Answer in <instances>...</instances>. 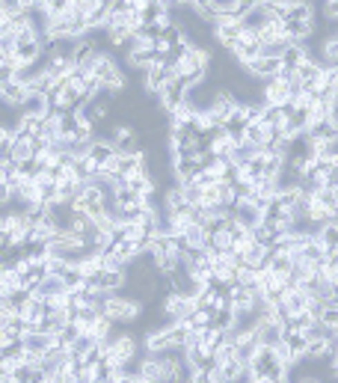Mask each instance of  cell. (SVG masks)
Returning a JSON list of instances; mask_svg holds the SVG:
<instances>
[{"instance_id": "obj_16", "label": "cell", "mask_w": 338, "mask_h": 383, "mask_svg": "<svg viewBox=\"0 0 338 383\" xmlns=\"http://www.w3.org/2000/svg\"><path fill=\"white\" fill-rule=\"evenodd\" d=\"M21 113H27V116H45L48 113V95L27 92V101L21 107Z\"/></svg>"}, {"instance_id": "obj_4", "label": "cell", "mask_w": 338, "mask_h": 383, "mask_svg": "<svg viewBox=\"0 0 338 383\" xmlns=\"http://www.w3.org/2000/svg\"><path fill=\"white\" fill-rule=\"evenodd\" d=\"M211 36L226 48V51H232V48L241 42V36H243V21H241V18H232V15L217 18V21L211 24Z\"/></svg>"}, {"instance_id": "obj_2", "label": "cell", "mask_w": 338, "mask_h": 383, "mask_svg": "<svg viewBox=\"0 0 338 383\" xmlns=\"http://www.w3.org/2000/svg\"><path fill=\"white\" fill-rule=\"evenodd\" d=\"M101 312L113 324H119V327H131V324H137V321L143 318V303L119 291V294H107Z\"/></svg>"}, {"instance_id": "obj_5", "label": "cell", "mask_w": 338, "mask_h": 383, "mask_svg": "<svg viewBox=\"0 0 338 383\" xmlns=\"http://www.w3.org/2000/svg\"><path fill=\"white\" fill-rule=\"evenodd\" d=\"M255 342L261 348H279L282 345V324L279 321H270V318H258V324L250 330Z\"/></svg>"}, {"instance_id": "obj_18", "label": "cell", "mask_w": 338, "mask_h": 383, "mask_svg": "<svg viewBox=\"0 0 338 383\" xmlns=\"http://www.w3.org/2000/svg\"><path fill=\"white\" fill-rule=\"evenodd\" d=\"M211 315H214V312L211 309H193L190 312V318H187L184 324H187V327H190V330H205V327H211Z\"/></svg>"}, {"instance_id": "obj_21", "label": "cell", "mask_w": 338, "mask_h": 383, "mask_svg": "<svg viewBox=\"0 0 338 383\" xmlns=\"http://www.w3.org/2000/svg\"><path fill=\"white\" fill-rule=\"evenodd\" d=\"M324 12L330 21H338V0H324Z\"/></svg>"}, {"instance_id": "obj_19", "label": "cell", "mask_w": 338, "mask_h": 383, "mask_svg": "<svg viewBox=\"0 0 338 383\" xmlns=\"http://www.w3.org/2000/svg\"><path fill=\"white\" fill-rule=\"evenodd\" d=\"M74 6V0H39V9H45L48 15H59V12H68Z\"/></svg>"}, {"instance_id": "obj_10", "label": "cell", "mask_w": 338, "mask_h": 383, "mask_svg": "<svg viewBox=\"0 0 338 383\" xmlns=\"http://www.w3.org/2000/svg\"><path fill=\"white\" fill-rule=\"evenodd\" d=\"M24 101H27V86L18 81H6L3 90H0V104L12 107V110H21Z\"/></svg>"}, {"instance_id": "obj_3", "label": "cell", "mask_w": 338, "mask_h": 383, "mask_svg": "<svg viewBox=\"0 0 338 383\" xmlns=\"http://www.w3.org/2000/svg\"><path fill=\"white\" fill-rule=\"evenodd\" d=\"M161 309L166 315V324H181L190 318V312L196 309L193 306V297H187V294H178V291H169L161 297Z\"/></svg>"}, {"instance_id": "obj_20", "label": "cell", "mask_w": 338, "mask_h": 383, "mask_svg": "<svg viewBox=\"0 0 338 383\" xmlns=\"http://www.w3.org/2000/svg\"><path fill=\"white\" fill-rule=\"evenodd\" d=\"M9 202H12V188H9V184L0 179V208H6Z\"/></svg>"}, {"instance_id": "obj_23", "label": "cell", "mask_w": 338, "mask_h": 383, "mask_svg": "<svg viewBox=\"0 0 338 383\" xmlns=\"http://www.w3.org/2000/svg\"><path fill=\"white\" fill-rule=\"evenodd\" d=\"M332 371H335V375H338V357L332 360Z\"/></svg>"}, {"instance_id": "obj_12", "label": "cell", "mask_w": 338, "mask_h": 383, "mask_svg": "<svg viewBox=\"0 0 338 383\" xmlns=\"http://www.w3.org/2000/svg\"><path fill=\"white\" fill-rule=\"evenodd\" d=\"M315 238L324 253H338V220H330L315 229Z\"/></svg>"}, {"instance_id": "obj_11", "label": "cell", "mask_w": 338, "mask_h": 383, "mask_svg": "<svg viewBox=\"0 0 338 383\" xmlns=\"http://www.w3.org/2000/svg\"><path fill=\"white\" fill-rule=\"evenodd\" d=\"M21 345L27 353H36V357H45L51 348H57L54 336H45V333H27V336L21 339Z\"/></svg>"}, {"instance_id": "obj_15", "label": "cell", "mask_w": 338, "mask_h": 383, "mask_svg": "<svg viewBox=\"0 0 338 383\" xmlns=\"http://www.w3.org/2000/svg\"><path fill=\"white\" fill-rule=\"evenodd\" d=\"M306 57H309V51H306V45H303V42L288 45V51L282 54V68H291V72H294V68L300 66V63L306 60Z\"/></svg>"}, {"instance_id": "obj_14", "label": "cell", "mask_w": 338, "mask_h": 383, "mask_svg": "<svg viewBox=\"0 0 338 383\" xmlns=\"http://www.w3.org/2000/svg\"><path fill=\"white\" fill-rule=\"evenodd\" d=\"M113 155H116L113 143H107V140H92V149H89V158H92V164L98 166V170H104L107 161H110Z\"/></svg>"}, {"instance_id": "obj_7", "label": "cell", "mask_w": 338, "mask_h": 383, "mask_svg": "<svg viewBox=\"0 0 338 383\" xmlns=\"http://www.w3.org/2000/svg\"><path fill=\"white\" fill-rule=\"evenodd\" d=\"M258 101H261V104H276V107L288 104V101H291L288 84L279 81V77H270V81H264L261 90H258Z\"/></svg>"}, {"instance_id": "obj_13", "label": "cell", "mask_w": 338, "mask_h": 383, "mask_svg": "<svg viewBox=\"0 0 338 383\" xmlns=\"http://www.w3.org/2000/svg\"><path fill=\"white\" fill-rule=\"evenodd\" d=\"M125 57H128V66H131V68H137V72H146V68L152 66V60H155V54H152V51H146V48H140L137 42H131V45H128Z\"/></svg>"}, {"instance_id": "obj_24", "label": "cell", "mask_w": 338, "mask_h": 383, "mask_svg": "<svg viewBox=\"0 0 338 383\" xmlns=\"http://www.w3.org/2000/svg\"><path fill=\"white\" fill-rule=\"evenodd\" d=\"M252 3H264V0H252Z\"/></svg>"}, {"instance_id": "obj_6", "label": "cell", "mask_w": 338, "mask_h": 383, "mask_svg": "<svg viewBox=\"0 0 338 383\" xmlns=\"http://www.w3.org/2000/svg\"><path fill=\"white\" fill-rule=\"evenodd\" d=\"M282 72V57H258V60H252L250 66H246V77H252V81H270V77H276Z\"/></svg>"}, {"instance_id": "obj_1", "label": "cell", "mask_w": 338, "mask_h": 383, "mask_svg": "<svg viewBox=\"0 0 338 383\" xmlns=\"http://www.w3.org/2000/svg\"><path fill=\"white\" fill-rule=\"evenodd\" d=\"M104 360L110 366H125L134 369L137 360H140V342H137L134 333H122V336H110L107 342H101Z\"/></svg>"}, {"instance_id": "obj_9", "label": "cell", "mask_w": 338, "mask_h": 383, "mask_svg": "<svg viewBox=\"0 0 338 383\" xmlns=\"http://www.w3.org/2000/svg\"><path fill=\"white\" fill-rule=\"evenodd\" d=\"M33 158H36V140L15 128V134H12V161L15 164H27Z\"/></svg>"}, {"instance_id": "obj_22", "label": "cell", "mask_w": 338, "mask_h": 383, "mask_svg": "<svg viewBox=\"0 0 338 383\" xmlns=\"http://www.w3.org/2000/svg\"><path fill=\"white\" fill-rule=\"evenodd\" d=\"M294 383H321L317 377H300V380H294Z\"/></svg>"}, {"instance_id": "obj_17", "label": "cell", "mask_w": 338, "mask_h": 383, "mask_svg": "<svg viewBox=\"0 0 338 383\" xmlns=\"http://www.w3.org/2000/svg\"><path fill=\"white\" fill-rule=\"evenodd\" d=\"M211 327L220 330V333H232L235 330V312L232 309H220L211 315Z\"/></svg>"}, {"instance_id": "obj_8", "label": "cell", "mask_w": 338, "mask_h": 383, "mask_svg": "<svg viewBox=\"0 0 338 383\" xmlns=\"http://www.w3.org/2000/svg\"><path fill=\"white\" fill-rule=\"evenodd\" d=\"M187 86H190V84H187V81H181V77H172V81H169V84L163 86V90L157 92V98H161V107H163L166 113H169V110H175V107L184 101V95H187Z\"/></svg>"}]
</instances>
